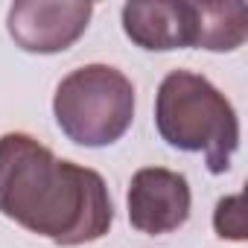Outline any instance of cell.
I'll list each match as a JSON object with an SVG mask.
<instances>
[{"instance_id":"obj_1","label":"cell","mask_w":248,"mask_h":248,"mask_svg":"<svg viewBox=\"0 0 248 248\" xmlns=\"http://www.w3.org/2000/svg\"><path fill=\"white\" fill-rule=\"evenodd\" d=\"M0 213L62 248L96 242L114 222L105 178L27 132L0 135Z\"/></svg>"},{"instance_id":"obj_2","label":"cell","mask_w":248,"mask_h":248,"mask_svg":"<svg viewBox=\"0 0 248 248\" xmlns=\"http://www.w3.org/2000/svg\"><path fill=\"white\" fill-rule=\"evenodd\" d=\"M155 126L172 149L202 152L213 175L231 170L239 120L228 96L202 73L172 70L164 76L155 96Z\"/></svg>"},{"instance_id":"obj_3","label":"cell","mask_w":248,"mask_h":248,"mask_svg":"<svg viewBox=\"0 0 248 248\" xmlns=\"http://www.w3.org/2000/svg\"><path fill=\"white\" fill-rule=\"evenodd\" d=\"M53 114L67 140L99 149L117 143L135 120V85L111 64L70 70L53 96Z\"/></svg>"},{"instance_id":"obj_4","label":"cell","mask_w":248,"mask_h":248,"mask_svg":"<svg viewBox=\"0 0 248 248\" xmlns=\"http://www.w3.org/2000/svg\"><path fill=\"white\" fill-rule=\"evenodd\" d=\"M93 3L85 0H15L6 27L12 41L27 53H64L88 30Z\"/></svg>"},{"instance_id":"obj_5","label":"cell","mask_w":248,"mask_h":248,"mask_svg":"<svg viewBox=\"0 0 248 248\" xmlns=\"http://www.w3.org/2000/svg\"><path fill=\"white\" fill-rule=\"evenodd\" d=\"M129 222L140 233L161 236L178 231L190 219V184L181 172L167 167H143L129 184Z\"/></svg>"},{"instance_id":"obj_6","label":"cell","mask_w":248,"mask_h":248,"mask_svg":"<svg viewBox=\"0 0 248 248\" xmlns=\"http://www.w3.org/2000/svg\"><path fill=\"white\" fill-rule=\"evenodd\" d=\"M123 32L140 50H181L196 41V6L187 0H149L123 6Z\"/></svg>"},{"instance_id":"obj_7","label":"cell","mask_w":248,"mask_h":248,"mask_svg":"<svg viewBox=\"0 0 248 248\" xmlns=\"http://www.w3.org/2000/svg\"><path fill=\"white\" fill-rule=\"evenodd\" d=\"M196 6V41L193 47L210 53H231L248 38L245 3H193Z\"/></svg>"},{"instance_id":"obj_8","label":"cell","mask_w":248,"mask_h":248,"mask_svg":"<svg viewBox=\"0 0 248 248\" xmlns=\"http://www.w3.org/2000/svg\"><path fill=\"white\" fill-rule=\"evenodd\" d=\"M213 228L222 239L242 242L245 239V210H242V193L225 196L216 202L213 210Z\"/></svg>"}]
</instances>
